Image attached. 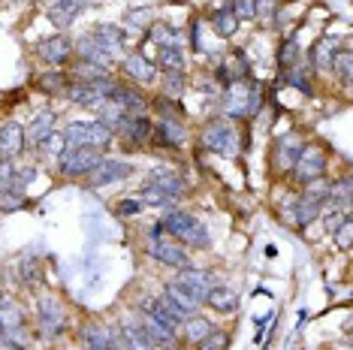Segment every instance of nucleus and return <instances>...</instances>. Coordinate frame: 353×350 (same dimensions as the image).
Here are the masks:
<instances>
[{
	"instance_id": "obj_1",
	"label": "nucleus",
	"mask_w": 353,
	"mask_h": 350,
	"mask_svg": "<svg viewBox=\"0 0 353 350\" xmlns=\"http://www.w3.org/2000/svg\"><path fill=\"white\" fill-rule=\"evenodd\" d=\"M160 229H166V233L175 236L188 248H205L208 245L205 224H199L194 214H188V212H166L163 220H160Z\"/></svg>"
},
{
	"instance_id": "obj_2",
	"label": "nucleus",
	"mask_w": 353,
	"mask_h": 350,
	"mask_svg": "<svg viewBox=\"0 0 353 350\" xmlns=\"http://www.w3.org/2000/svg\"><path fill=\"white\" fill-rule=\"evenodd\" d=\"M67 148H103L109 145L112 130L103 121H73L61 130Z\"/></svg>"
},
{
	"instance_id": "obj_3",
	"label": "nucleus",
	"mask_w": 353,
	"mask_h": 350,
	"mask_svg": "<svg viewBox=\"0 0 353 350\" xmlns=\"http://www.w3.org/2000/svg\"><path fill=\"white\" fill-rule=\"evenodd\" d=\"M223 103H227V112L239 118V115L260 112L263 97H260V91H256V85H251V82H232L227 88V97H223Z\"/></svg>"
},
{
	"instance_id": "obj_4",
	"label": "nucleus",
	"mask_w": 353,
	"mask_h": 350,
	"mask_svg": "<svg viewBox=\"0 0 353 350\" xmlns=\"http://www.w3.org/2000/svg\"><path fill=\"white\" fill-rule=\"evenodd\" d=\"M203 142L208 151L221 157H236L239 154V136H236V127H230L227 121H212L203 133Z\"/></svg>"
},
{
	"instance_id": "obj_5",
	"label": "nucleus",
	"mask_w": 353,
	"mask_h": 350,
	"mask_svg": "<svg viewBox=\"0 0 353 350\" xmlns=\"http://www.w3.org/2000/svg\"><path fill=\"white\" fill-rule=\"evenodd\" d=\"M323 172H326V154L320 148H302L299 151V157H296V163H293V175H296V181H302V185H314V181L323 178Z\"/></svg>"
},
{
	"instance_id": "obj_6",
	"label": "nucleus",
	"mask_w": 353,
	"mask_h": 350,
	"mask_svg": "<svg viewBox=\"0 0 353 350\" xmlns=\"http://www.w3.org/2000/svg\"><path fill=\"white\" fill-rule=\"evenodd\" d=\"M112 88L115 85L109 79H94V82H76V85L63 88V94L73 103H79V106H100L103 100H109Z\"/></svg>"
},
{
	"instance_id": "obj_7",
	"label": "nucleus",
	"mask_w": 353,
	"mask_h": 350,
	"mask_svg": "<svg viewBox=\"0 0 353 350\" xmlns=\"http://www.w3.org/2000/svg\"><path fill=\"white\" fill-rule=\"evenodd\" d=\"M103 161L97 148H70L67 154H61V175L67 178H79V175H88Z\"/></svg>"
},
{
	"instance_id": "obj_8",
	"label": "nucleus",
	"mask_w": 353,
	"mask_h": 350,
	"mask_svg": "<svg viewBox=\"0 0 353 350\" xmlns=\"http://www.w3.org/2000/svg\"><path fill=\"white\" fill-rule=\"evenodd\" d=\"M148 254L154 260L166 262V266H172V269H184V266H188V251H184L181 245L170 242V238H160V227L148 238Z\"/></svg>"
},
{
	"instance_id": "obj_9",
	"label": "nucleus",
	"mask_w": 353,
	"mask_h": 350,
	"mask_svg": "<svg viewBox=\"0 0 353 350\" xmlns=\"http://www.w3.org/2000/svg\"><path fill=\"white\" fill-rule=\"evenodd\" d=\"M37 311H39V332H43V336H49V338L61 336L63 326H67V311H63L61 302L43 296V299H39V305H37Z\"/></svg>"
},
{
	"instance_id": "obj_10",
	"label": "nucleus",
	"mask_w": 353,
	"mask_h": 350,
	"mask_svg": "<svg viewBox=\"0 0 353 350\" xmlns=\"http://www.w3.org/2000/svg\"><path fill=\"white\" fill-rule=\"evenodd\" d=\"M130 172H133V166L127 161H100L91 172H88V185L91 187H106V185H112V181L127 178Z\"/></svg>"
},
{
	"instance_id": "obj_11",
	"label": "nucleus",
	"mask_w": 353,
	"mask_h": 350,
	"mask_svg": "<svg viewBox=\"0 0 353 350\" xmlns=\"http://www.w3.org/2000/svg\"><path fill=\"white\" fill-rule=\"evenodd\" d=\"M160 299H163V302H166V305H170V308H172V311H175V314H181V317H184V320H188V314H190V317H194V314L199 311V305H203V302H199L196 296H190V293H188V290H184V287H181V284H179V281L166 284V290H163V296H160Z\"/></svg>"
},
{
	"instance_id": "obj_12",
	"label": "nucleus",
	"mask_w": 353,
	"mask_h": 350,
	"mask_svg": "<svg viewBox=\"0 0 353 350\" xmlns=\"http://www.w3.org/2000/svg\"><path fill=\"white\" fill-rule=\"evenodd\" d=\"M88 3L91 0H54V3L49 6V21L54 28H70L73 21L88 10Z\"/></svg>"
},
{
	"instance_id": "obj_13",
	"label": "nucleus",
	"mask_w": 353,
	"mask_h": 350,
	"mask_svg": "<svg viewBox=\"0 0 353 350\" xmlns=\"http://www.w3.org/2000/svg\"><path fill=\"white\" fill-rule=\"evenodd\" d=\"M25 127L19 121H6L0 127V157L3 161H12V157H19L21 151H25Z\"/></svg>"
},
{
	"instance_id": "obj_14",
	"label": "nucleus",
	"mask_w": 353,
	"mask_h": 350,
	"mask_svg": "<svg viewBox=\"0 0 353 350\" xmlns=\"http://www.w3.org/2000/svg\"><path fill=\"white\" fill-rule=\"evenodd\" d=\"M142 314L151 317V320H157L160 326H166V329H172V332H179V326L184 317L181 314H175L170 305H166L160 296H148V299H142Z\"/></svg>"
},
{
	"instance_id": "obj_15",
	"label": "nucleus",
	"mask_w": 353,
	"mask_h": 350,
	"mask_svg": "<svg viewBox=\"0 0 353 350\" xmlns=\"http://www.w3.org/2000/svg\"><path fill=\"white\" fill-rule=\"evenodd\" d=\"M70 54H73V43H70L67 37H61V34L46 37L43 43H39V58H43L46 63H52V67H61V63H67Z\"/></svg>"
},
{
	"instance_id": "obj_16",
	"label": "nucleus",
	"mask_w": 353,
	"mask_h": 350,
	"mask_svg": "<svg viewBox=\"0 0 353 350\" xmlns=\"http://www.w3.org/2000/svg\"><path fill=\"white\" fill-rule=\"evenodd\" d=\"M175 281H179L181 287L190 293V296H196L199 302H205V296H208V293H212V287H214V284H212V275H208V272H199V269H190V266H184L181 275L175 278Z\"/></svg>"
},
{
	"instance_id": "obj_17",
	"label": "nucleus",
	"mask_w": 353,
	"mask_h": 350,
	"mask_svg": "<svg viewBox=\"0 0 353 350\" xmlns=\"http://www.w3.org/2000/svg\"><path fill=\"white\" fill-rule=\"evenodd\" d=\"M118 338H121V350H154L136 317H124L121 329H118Z\"/></svg>"
},
{
	"instance_id": "obj_18",
	"label": "nucleus",
	"mask_w": 353,
	"mask_h": 350,
	"mask_svg": "<svg viewBox=\"0 0 353 350\" xmlns=\"http://www.w3.org/2000/svg\"><path fill=\"white\" fill-rule=\"evenodd\" d=\"M82 336L88 350H121V338L109 326H85Z\"/></svg>"
},
{
	"instance_id": "obj_19",
	"label": "nucleus",
	"mask_w": 353,
	"mask_h": 350,
	"mask_svg": "<svg viewBox=\"0 0 353 350\" xmlns=\"http://www.w3.org/2000/svg\"><path fill=\"white\" fill-rule=\"evenodd\" d=\"M91 37L97 39V45L109 54V58H115V54L124 49V30H121V28H115V25H100Z\"/></svg>"
},
{
	"instance_id": "obj_20",
	"label": "nucleus",
	"mask_w": 353,
	"mask_h": 350,
	"mask_svg": "<svg viewBox=\"0 0 353 350\" xmlns=\"http://www.w3.org/2000/svg\"><path fill=\"white\" fill-rule=\"evenodd\" d=\"M148 185H154L160 190H166V194H172V196H181L184 194V181H181V175L179 172H172V169H166V166H157V169H151L148 172Z\"/></svg>"
},
{
	"instance_id": "obj_21",
	"label": "nucleus",
	"mask_w": 353,
	"mask_h": 350,
	"mask_svg": "<svg viewBox=\"0 0 353 350\" xmlns=\"http://www.w3.org/2000/svg\"><path fill=\"white\" fill-rule=\"evenodd\" d=\"M139 326H142V332L148 336L151 347H172V344H175V332L166 329V326H160L157 320H151V317L142 314V317H139Z\"/></svg>"
},
{
	"instance_id": "obj_22",
	"label": "nucleus",
	"mask_w": 353,
	"mask_h": 350,
	"mask_svg": "<svg viewBox=\"0 0 353 350\" xmlns=\"http://www.w3.org/2000/svg\"><path fill=\"white\" fill-rule=\"evenodd\" d=\"M124 73L136 82H154V63L145 54H127L124 58Z\"/></svg>"
},
{
	"instance_id": "obj_23",
	"label": "nucleus",
	"mask_w": 353,
	"mask_h": 350,
	"mask_svg": "<svg viewBox=\"0 0 353 350\" xmlns=\"http://www.w3.org/2000/svg\"><path fill=\"white\" fill-rule=\"evenodd\" d=\"M157 133L166 145H184V139H188V127H184L175 115H163V121L157 124Z\"/></svg>"
},
{
	"instance_id": "obj_24",
	"label": "nucleus",
	"mask_w": 353,
	"mask_h": 350,
	"mask_svg": "<svg viewBox=\"0 0 353 350\" xmlns=\"http://www.w3.org/2000/svg\"><path fill=\"white\" fill-rule=\"evenodd\" d=\"M109 100H112V103H118V106H121L127 115H142V106H145V100H142L139 94L130 91V88H121V85L112 88Z\"/></svg>"
},
{
	"instance_id": "obj_25",
	"label": "nucleus",
	"mask_w": 353,
	"mask_h": 350,
	"mask_svg": "<svg viewBox=\"0 0 353 350\" xmlns=\"http://www.w3.org/2000/svg\"><path fill=\"white\" fill-rule=\"evenodd\" d=\"M151 130H154V127H151V121L145 115H127L124 124H121V133L130 142H145L151 136Z\"/></svg>"
},
{
	"instance_id": "obj_26",
	"label": "nucleus",
	"mask_w": 353,
	"mask_h": 350,
	"mask_svg": "<svg viewBox=\"0 0 353 350\" xmlns=\"http://www.w3.org/2000/svg\"><path fill=\"white\" fill-rule=\"evenodd\" d=\"M205 302L214 308V311L227 314V311H236V305H239V293L232 290V287H212V293L205 296Z\"/></svg>"
},
{
	"instance_id": "obj_27",
	"label": "nucleus",
	"mask_w": 353,
	"mask_h": 350,
	"mask_svg": "<svg viewBox=\"0 0 353 350\" xmlns=\"http://www.w3.org/2000/svg\"><path fill=\"white\" fill-rule=\"evenodd\" d=\"M320 194H314V190H311V194H305L299 203H296V224H302V227H308L311 220L317 218L320 214Z\"/></svg>"
},
{
	"instance_id": "obj_28",
	"label": "nucleus",
	"mask_w": 353,
	"mask_h": 350,
	"mask_svg": "<svg viewBox=\"0 0 353 350\" xmlns=\"http://www.w3.org/2000/svg\"><path fill=\"white\" fill-rule=\"evenodd\" d=\"M79 58H82L85 63H97V67H106L109 63V54L97 45V39H94L91 34L79 39Z\"/></svg>"
},
{
	"instance_id": "obj_29",
	"label": "nucleus",
	"mask_w": 353,
	"mask_h": 350,
	"mask_svg": "<svg viewBox=\"0 0 353 350\" xmlns=\"http://www.w3.org/2000/svg\"><path fill=\"white\" fill-rule=\"evenodd\" d=\"M54 130V115L52 112H43V115H37L34 121H30V127H25V139H30L34 145H39L49 133Z\"/></svg>"
},
{
	"instance_id": "obj_30",
	"label": "nucleus",
	"mask_w": 353,
	"mask_h": 350,
	"mask_svg": "<svg viewBox=\"0 0 353 350\" xmlns=\"http://www.w3.org/2000/svg\"><path fill=\"white\" fill-rule=\"evenodd\" d=\"M0 329H3V336L6 332L25 329V314H21L19 305H12V302H3V305H0Z\"/></svg>"
},
{
	"instance_id": "obj_31",
	"label": "nucleus",
	"mask_w": 353,
	"mask_h": 350,
	"mask_svg": "<svg viewBox=\"0 0 353 350\" xmlns=\"http://www.w3.org/2000/svg\"><path fill=\"white\" fill-rule=\"evenodd\" d=\"M305 145L296 136H284L278 142V166H284V169H293V163H296V157H299V151Z\"/></svg>"
},
{
	"instance_id": "obj_32",
	"label": "nucleus",
	"mask_w": 353,
	"mask_h": 350,
	"mask_svg": "<svg viewBox=\"0 0 353 350\" xmlns=\"http://www.w3.org/2000/svg\"><path fill=\"white\" fill-rule=\"evenodd\" d=\"M311 61H314V67L320 70H332V61H335V43L329 37L317 39L314 52H311Z\"/></svg>"
},
{
	"instance_id": "obj_33",
	"label": "nucleus",
	"mask_w": 353,
	"mask_h": 350,
	"mask_svg": "<svg viewBox=\"0 0 353 350\" xmlns=\"http://www.w3.org/2000/svg\"><path fill=\"white\" fill-rule=\"evenodd\" d=\"M184 323V338L190 341V344H199V341H203L208 332H212V323L205 320V317H190V320H181Z\"/></svg>"
},
{
	"instance_id": "obj_34",
	"label": "nucleus",
	"mask_w": 353,
	"mask_h": 350,
	"mask_svg": "<svg viewBox=\"0 0 353 350\" xmlns=\"http://www.w3.org/2000/svg\"><path fill=\"white\" fill-rule=\"evenodd\" d=\"M151 37H154V43H157V45H175V49H184V37H181V30H175L172 25H154Z\"/></svg>"
},
{
	"instance_id": "obj_35",
	"label": "nucleus",
	"mask_w": 353,
	"mask_h": 350,
	"mask_svg": "<svg viewBox=\"0 0 353 350\" xmlns=\"http://www.w3.org/2000/svg\"><path fill=\"white\" fill-rule=\"evenodd\" d=\"M212 25H214V30H218L221 37H232L236 34V28H239V19L230 12V6H223V10L212 12Z\"/></svg>"
},
{
	"instance_id": "obj_36",
	"label": "nucleus",
	"mask_w": 353,
	"mask_h": 350,
	"mask_svg": "<svg viewBox=\"0 0 353 350\" xmlns=\"http://www.w3.org/2000/svg\"><path fill=\"white\" fill-rule=\"evenodd\" d=\"M139 200H142V205H172L175 200H179V196L166 194V190H160V187H154V185H148V181H145V187H142Z\"/></svg>"
},
{
	"instance_id": "obj_37",
	"label": "nucleus",
	"mask_w": 353,
	"mask_h": 350,
	"mask_svg": "<svg viewBox=\"0 0 353 350\" xmlns=\"http://www.w3.org/2000/svg\"><path fill=\"white\" fill-rule=\"evenodd\" d=\"M37 148H39V154H46V157H61L63 151H67V142H63V136H61L58 130H52Z\"/></svg>"
},
{
	"instance_id": "obj_38",
	"label": "nucleus",
	"mask_w": 353,
	"mask_h": 350,
	"mask_svg": "<svg viewBox=\"0 0 353 350\" xmlns=\"http://www.w3.org/2000/svg\"><path fill=\"white\" fill-rule=\"evenodd\" d=\"M25 196H21V190H12V187H3L0 190V212H19L25 209Z\"/></svg>"
},
{
	"instance_id": "obj_39",
	"label": "nucleus",
	"mask_w": 353,
	"mask_h": 350,
	"mask_svg": "<svg viewBox=\"0 0 353 350\" xmlns=\"http://www.w3.org/2000/svg\"><path fill=\"white\" fill-rule=\"evenodd\" d=\"M160 63H163V70H181L184 67V49L160 45Z\"/></svg>"
},
{
	"instance_id": "obj_40",
	"label": "nucleus",
	"mask_w": 353,
	"mask_h": 350,
	"mask_svg": "<svg viewBox=\"0 0 353 350\" xmlns=\"http://www.w3.org/2000/svg\"><path fill=\"white\" fill-rule=\"evenodd\" d=\"M227 347H230L227 332H208V336L196 344V350H227Z\"/></svg>"
},
{
	"instance_id": "obj_41",
	"label": "nucleus",
	"mask_w": 353,
	"mask_h": 350,
	"mask_svg": "<svg viewBox=\"0 0 353 350\" xmlns=\"http://www.w3.org/2000/svg\"><path fill=\"white\" fill-rule=\"evenodd\" d=\"M230 12L236 15V19H256L254 0H232V3H230Z\"/></svg>"
},
{
	"instance_id": "obj_42",
	"label": "nucleus",
	"mask_w": 353,
	"mask_h": 350,
	"mask_svg": "<svg viewBox=\"0 0 353 350\" xmlns=\"http://www.w3.org/2000/svg\"><path fill=\"white\" fill-rule=\"evenodd\" d=\"M332 67H335V70H339L341 82H344V85H350V52H339V54H335Z\"/></svg>"
},
{
	"instance_id": "obj_43",
	"label": "nucleus",
	"mask_w": 353,
	"mask_h": 350,
	"mask_svg": "<svg viewBox=\"0 0 353 350\" xmlns=\"http://www.w3.org/2000/svg\"><path fill=\"white\" fill-rule=\"evenodd\" d=\"M296 58H299V45H296V39H287V43L281 45V63H284V67H293Z\"/></svg>"
},
{
	"instance_id": "obj_44",
	"label": "nucleus",
	"mask_w": 353,
	"mask_h": 350,
	"mask_svg": "<svg viewBox=\"0 0 353 350\" xmlns=\"http://www.w3.org/2000/svg\"><path fill=\"white\" fill-rule=\"evenodd\" d=\"M281 82H287V85L299 88L302 94H311V85H308V82H305V79H302V73H299V70H290V73H284V79H281Z\"/></svg>"
},
{
	"instance_id": "obj_45",
	"label": "nucleus",
	"mask_w": 353,
	"mask_h": 350,
	"mask_svg": "<svg viewBox=\"0 0 353 350\" xmlns=\"http://www.w3.org/2000/svg\"><path fill=\"white\" fill-rule=\"evenodd\" d=\"M163 85H166V91H170V94H181V88H184L181 70H170V76L163 79Z\"/></svg>"
},
{
	"instance_id": "obj_46",
	"label": "nucleus",
	"mask_w": 353,
	"mask_h": 350,
	"mask_svg": "<svg viewBox=\"0 0 353 350\" xmlns=\"http://www.w3.org/2000/svg\"><path fill=\"white\" fill-rule=\"evenodd\" d=\"M350 229H353V224H350V218H347V220H344V224L332 233V236H335V242H339V248H344V251L350 248Z\"/></svg>"
},
{
	"instance_id": "obj_47",
	"label": "nucleus",
	"mask_w": 353,
	"mask_h": 350,
	"mask_svg": "<svg viewBox=\"0 0 353 350\" xmlns=\"http://www.w3.org/2000/svg\"><path fill=\"white\" fill-rule=\"evenodd\" d=\"M326 233H335V229H339L341 224H344V220H347V214H344V212H339V209H332V212H326Z\"/></svg>"
},
{
	"instance_id": "obj_48",
	"label": "nucleus",
	"mask_w": 353,
	"mask_h": 350,
	"mask_svg": "<svg viewBox=\"0 0 353 350\" xmlns=\"http://www.w3.org/2000/svg\"><path fill=\"white\" fill-rule=\"evenodd\" d=\"M12 178H15V169L10 161H0V190L3 187H12Z\"/></svg>"
},
{
	"instance_id": "obj_49",
	"label": "nucleus",
	"mask_w": 353,
	"mask_h": 350,
	"mask_svg": "<svg viewBox=\"0 0 353 350\" xmlns=\"http://www.w3.org/2000/svg\"><path fill=\"white\" fill-rule=\"evenodd\" d=\"M145 205H142L139 196H133V200H124L121 205H118V214H139Z\"/></svg>"
},
{
	"instance_id": "obj_50",
	"label": "nucleus",
	"mask_w": 353,
	"mask_h": 350,
	"mask_svg": "<svg viewBox=\"0 0 353 350\" xmlns=\"http://www.w3.org/2000/svg\"><path fill=\"white\" fill-rule=\"evenodd\" d=\"M148 21H151L148 10H130L127 12V25H148Z\"/></svg>"
},
{
	"instance_id": "obj_51",
	"label": "nucleus",
	"mask_w": 353,
	"mask_h": 350,
	"mask_svg": "<svg viewBox=\"0 0 353 350\" xmlns=\"http://www.w3.org/2000/svg\"><path fill=\"white\" fill-rule=\"evenodd\" d=\"M254 10H256V15L269 19V15L275 12V0H254Z\"/></svg>"
},
{
	"instance_id": "obj_52",
	"label": "nucleus",
	"mask_w": 353,
	"mask_h": 350,
	"mask_svg": "<svg viewBox=\"0 0 353 350\" xmlns=\"http://www.w3.org/2000/svg\"><path fill=\"white\" fill-rule=\"evenodd\" d=\"M61 79L63 76H43V79H39V88H46V91H58V88L63 85Z\"/></svg>"
},
{
	"instance_id": "obj_53",
	"label": "nucleus",
	"mask_w": 353,
	"mask_h": 350,
	"mask_svg": "<svg viewBox=\"0 0 353 350\" xmlns=\"http://www.w3.org/2000/svg\"><path fill=\"white\" fill-rule=\"evenodd\" d=\"M272 320V314H266L263 320H256V336H254V344H263V336H266V326Z\"/></svg>"
},
{
	"instance_id": "obj_54",
	"label": "nucleus",
	"mask_w": 353,
	"mask_h": 350,
	"mask_svg": "<svg viewBox=\"0 0 353 350\" xmlns=\"http://www.w3.org/2000/svg\"><path fill=\"white\" fill-rule=\"evenodd\" d=\"M0 350H21V347H15L12 341H6L3 336H0Z\"/></svg>"
},
{
	"instance_id": "obj_55",
	"label": "nucleus",
	"mask_w": 353,
	"mask_h": 350,
	"mask_svg": "<svg viewBox=\"0 0 353 350\" xmlns=\"http://www.w3.org/2000/svg\"><path fill=\"white\" fill-rule=\"evenodd\" d=\"M3 302H6V299H3V290H0V305H3Z\"/></svg>"
},
{
	"instance_id": "obj_56",
	"label": "nucleus",
	"mask_w": 353,
	"mask_h": 350,
	"mask_svg": "<svg viewBox=\"0 0 353 350\" xmlns=\"http://www.w3.org/2000/svg\"><path fill=\"white\" fill-rule=\"evenodd\" d=\"M157 350H172V347H157Z\"/></svg>"
},
{
	"instance_id": "obj_57",
	"label": "nucleus",
	"mask_w": 353,
	"mask_h": 350,
	"mask_svg": "<svg viewBox=\"0 0 353 350\" xmlns=\"http://www.w3.org/2000/svg\"><path fill=\"white\" fill-rule=\"evenodd\" d=\"M0 336H3V329H0Z\"/></svg>"
},
{
	"instance_id": "obj_58",
	"label": "nucleus",
	"mask_w": 353,
	"mask_h": 350,
	"mask_svg": "<svg viewBox=\"0 0 353 350\" xmlns=\"http://www.w3.org/2000/svg\"><path fill=\"white\" fill-rule=\"evenodd\" d=\"M0 161H3V157H0Z\"/></svg>"
}]
</instances>
